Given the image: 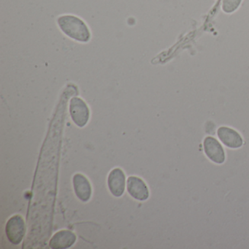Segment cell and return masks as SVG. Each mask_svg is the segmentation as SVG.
Returning <instances> with one entry per match:
<instances>
[{
	"label": "cell",
	"instance_id": "obj_3",
	"mask_svg": "<svg viewBox=\"0 0 249 249\" xmlns=\"http://www.w3.org/2000/svg\"><path fill=\"white\" fill-rule=\"evenodd\" d=\"M70 113L74 123L79 126L84 127L89 119V109L84 100L78 97H74L70 104Z\"/></svg>",
	"mask_w": 249,
	"mask_h": 249
},
{
	"label": "cell",
	"instance_id": "obj_1",
	"mask_svg": "<svg viewBox=\"0 0 249 249\" xmlns=\"http://www.w3.org/2000/svg\"><path fill=\"white\" fill-rule=\"evenodd\" d=\"M58 25L66 36L81 43H87L91 34L84 21L75 16L65 15L59 17Z\"/></svg>",
	"mask_w": 249,
	"mask_h": 249
},
{
	"label": "cell",
	"instance_id": "obj_8",
	"mask_svg": "<svg viewBox=\"0 0 249 249\" xmlns=\"http://www.w3.org/2000/svg\"><path fill=\"white\" fill-rule=\"evenodd\" d=\"M76 241V236L69 230L58 231L51 239L50 247L53 249H65L71 247Z\"/></svg>",
	"mask_w": 249,
	"mask_h": 249
},
{
	"label": "cell",
	"instance_id": "obj_2",
	"mask_svg": "<svg viewBox=\"0 0 249 249\" xmlns=\"http://www.w3.org/2000/svg\"><path fill=\"white\" fill-rule=\"evenodd\" d=\"M26 226L24 218L19 215L11 217L5 227L7 237L12 244H20L25 234Z\"/></svg>",
	"mask_w": 249,
	"mask_h": 249
},
{
	"label": "cell",
	"instance_id": "obj_5",
	"mask_svg": "<svg viewBox=\"0 0 249 249\" xmlns=\"http://www.w3.org/2000/svg\"><path fill=\"white\" fill-rule=\"evenodd\" d=\"M218 138L224 145L230 148H239L243 145V141L240 134L227 126H221L217 130Z\"/></svg>",
	"mask_w": 249,
	"mask_h": 249
},
{
	"label": "cell",
	"instance_id": "obj_10",
	"mask_svg": "<svg viewBox=\"0 0 249 249\" xmlns=\"http://www.w3.org/2000/svg\"><path fill=\"white\" fill-rule=\"evenodd\" d=\"M241 2L242 0H222L221 9L225 14H232L238 9Z\"/></svg>",
	"mask_w": 249,
	"mask_h": 249
},
{
	"label": "cell",
	"instance_id": "obj_9",
	"mask_svg": "<svg viewBox=\"0 0 249 249\" xmlns=\"http://www.w3.org/2000/svg\"><path fill=\"white\" fill-rule=\"evenodd\" d=\"M73 186L75 195L83 202L89 200L91 195V186L88 179L81 174L73 177Z\"/></svg>",
	"mask_w": 249,
	"mask_h": 249
},
{
	"label": "cell",
	"instance_id": "obj_7",
	"mask_svg": "<svg viewBox=\"0 0 249 249\" xmlns=\"http://www.w3.org/2000/svg\"><path fill=\"white\" fill-rule=\"evenodd\" d=\"M125 175L121 169L116 168L110 172L107 179L109 189L116 197L122 196L125 190Z\"/></svg>",
	"mask_w": 249,
	"mask_h": 249
},
{
	"label": "cell",
	"instance_id": "obj_6",
	"mask_svg": "<svg viewBox=\"0 0 249 249\" xmlns=\"http://www.w3.org/2000/svg\"><path fill=\"white\" fill-rule=\"evenodd\" d=\"M127 191L132 197L138 200H146L149 196V191L145 182L135 176H131L128 178Z\"/></svg>",
	"mask_w": 249,
	"mask_h": 249
},
{
	"label": "cell",
	"instance_id": "obj_4",
	"mask_svg": "<svg viewBox=\"0 0 249 249\" xmlns=\"http://www.w3.org/2000/svg\"><path fill=\"white\" fill-rule=\"evenodd\" d=\"M204 151L207 157L216 164H222L225 161V153L220 142L212 137L204 140Z\"/></svg>",
	"mask_w": 249,
	"mask_h": 249
}]
</instances>
